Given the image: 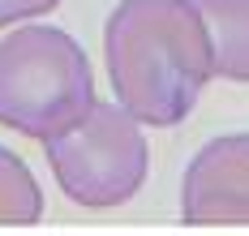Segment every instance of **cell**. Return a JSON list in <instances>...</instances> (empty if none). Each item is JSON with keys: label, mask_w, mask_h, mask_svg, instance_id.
<instances>
[{"label": "cell", "mask_w": 249, "mask_h": 236, "mask_svg": "<svg viewBox=\"0 0 249 236\" xmlns=\"http://www.w3.org/2000/svg\"><path fill=\"white\" fill-rule=\"evenodd\" d=\"M116 103L155 129L180 125L215 78L211 39L189 0H121L103 26Z\"/></svg>", "instance_id": "cell-1"}, {"label": "cell", "mask_w": 249, "mask_h": 236, "mask_svg": "<svg viewBox=\"0 0 249 236\" xmlns=\"http://www.w3.org/2000/svg\"><path fill=\"white\" fill-rule=\"evenodd\" d=\"M95 107V73L73 34L18 26L0 39V125L52 142Z\"/></svg>", "instance_id": "cell-2"}, {"label": "cell", "mask_w": 249, "mask_h": 236, "mask_svg": "<svg viewBox=\"0 0 249 236\" xmlns=\"http://www.w3.org/2000/svg\"><path fill=\"white\" fill-rule=\"evenodd\" d=\"M43 146L65 198L90 210L129 202L142 189L150 168L142 125L121 103H99V99L73 129H65Z\"/></svg>", "instance_id": "cell-3"}, {"label": "cell", "mask_w": 249, "mask_h": 236, "mask_svg": "<svg viewBox=\"0 0 249 236\" xmlns=\"http://www.w3.org/2000/svg\"><path fill=\"white\" fill-rule=\"evenodd\" d=\"M185 223H249V133H224L202 146L180 181Z\"/></svg>", "instance_id": "cell-4"}, {"label": "cell", "mask_w": 249, "mask_h": 236, "mask_svg": "<svg viewBox=\"0 0 249 236\" xmlns=\"http://www.w3.org/2000/svg\"><path fill=\"white\" fill-rule=\"evenodd\" d=\"M198 9L215 73L228 82H249V0H189Z\"/></svg>", "instance_id": "cell-5"}, {"label": "cell", "mask_w": 249, "mask_h": 236, "mask_svg": "<svg viewBox=\"0 0 249 236\" xmlns=\"http://www.w3.org/2000/svg\"><path fill=\"white\" fill-rule=\"evenodd\" d=\"M43 193L22 159L0 146V223H39Z\"/></svg>", "instance_id": "cell-6"}, {"label": "cell", "mask_w": 249, "mask_h": 236, "mask_svg": "<svg viewBox=\"0 0 249 236\" xmlns=\"http://www.w3.org/2000/svg\"><path fill=\"white\" fill-rule=\"evenodd\" d=\"M60 0H0V26H13L22 17H43Z\"/></svg>", "instance_id": "cell-7"}]
</instances>
